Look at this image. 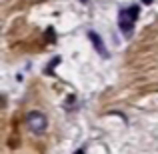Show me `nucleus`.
Returning a JSON list of instances; mask_svg holds the SVG:
<instances>
[{"mask_svg": "<svg viewBox=\"0 0 158 154\" xmlns=\"http://www.w3.org/2000/svg\"><path fill=\"white\" fill-rule=\"evenodd\" d=\"M26 124H28V128H30L32 132H36V134H42V132L46 130V126H48V120H46V116H44L42 112L34 110V112H28Z\"/></svg>", "mask_w": 158, "mask_h": 154, "instance_id": "f257e3e1", "label": "nucleus"}, {"mask_svg": "<svg viewBox=\"0 0 158 154\" xmlns=\"http://www.w3.org/2000/svg\"><path fill=\"white\" fill-rule=\"evenodd\" d=\"M76 154H84V152H82V150H78V152H76Z\"/></svg>", "mask_w": 158, "mask_h": 154, "instance_id": "423d86ee", "label": "nucleus"}, {"mask_svg": "<svg viewBox=\"0 0 158 154\" xmlns=\"http://www.w3.org/2000/svg\"><path fill=\"white\" fill-rule=\"evenodd\" d=\"M118 26H120V30H122L124 34H130V32H132V28H134V22H132V18L128 16V10H120Z\"/></svg>", "mask_w": 158, "mask_h": 154, "instance_id": "f03ea898", "label": "nucleus"}, {"mask_svg": "<svg viewBox=\"0 0 158 154\" xmlns=\"http://www.w3.org/2000/svg\"><path fill=\"white\" fill-rule=\"evenodd\" d=\"M88 36H90V42L94 44V48L98 50V54L106 58V56H108V52H106V46H104V42H102L100 34H98V32H88Z\"/></svg>", "mask_w": 158, "mask_h": 154, "instance_id": "7ed1b4c3", "label": "nucleus"}, {"mask_svg": "<svg viewBox=\"0 0 158 154\" xmlns=\"http://www.w3.org/2000/svg\"><path fill=\"white\" fill-rule=\"evenodd\" d=\"M142 2H146V4H150V2H152V0H142Z\"/></svg>", "mask_w": 158, "mask_h": 154, "instance_id": "39448f33", "label": "nucleus"}, {"mask_svg": "<svg viewBox=\"0 0 158 154\" xmlns=\"http://www.w3.org/2000/svg\"><path fill=\"white\" fill-rule=\"evenodd\" d=\"M126 10H128V16L132 18V22H136V20H138V12H140V8H138V6H130V8H126Z\"/></svg>", "mask_w": 158, "mask_h": 154, "instance_id": "20e7f679", "label": "nucleus"}]
</instances>
